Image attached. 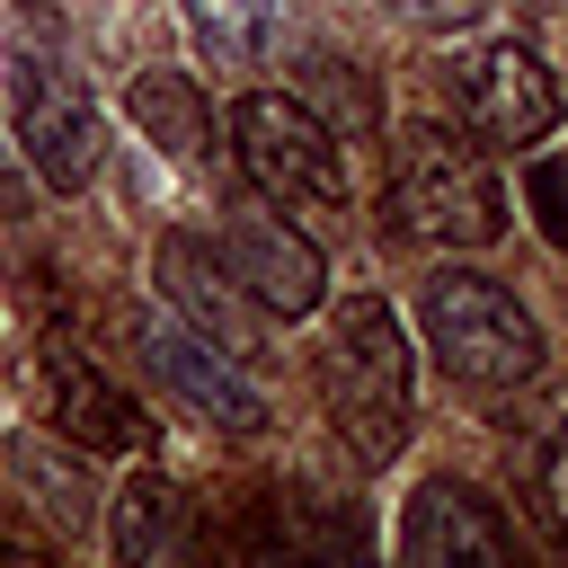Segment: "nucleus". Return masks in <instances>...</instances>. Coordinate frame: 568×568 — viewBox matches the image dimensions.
I'll list each match as a JSON object with an SVG mask.
<instances>
[{
    "label": "nucleus",
    "mask_w": 568,
    "mask_h": 568,
    "mask_svg": "<svg viewBox=\"0 0 568 568\" xmlns=\"http://www.w3.org/2000/svg\"><path fill=\"white\" fill-rule=\"evenodd\" d=\"M9 470L27 479V497H36L53 524H71V532L89 524V506H98V497H89V470H80L71 435H62V444H53V435H18V444H9Z\"/></svg>",
    "instance_id": "nucleus-14"
},
{
    "label": "nucleus",
    "mask_w": 568,
    "mask_h": 568,
    "mask_svg": "<svg viewBox=\"0 0 568 568\" xmlns=\"http://www.w3.org/2000/svg\"><path fill=\"white\" fill-rule=\"evenodd\" d=\"M390 213L435 248H488L506 231V178L470 133L417 115L390 133Z\"/></svg>",
    "instance_id": "nucleus-2"
},
{
    "label": "nucleus",
    "mask_w": 568,
    "mask_h": 568,
    "mask_svg": "<svg viewBox=\"0 0 568 568\" xmlns=\"http://www.w3.org/2000/svg\"><path fill=\"white\" fill-rule=\"evenodd\" d=\"M231 142H240V169L257 178L266 204H284V213H337L346 204L337 124H320L302 98H240Z\"/></svg>",
    "instance_id": "nucleus-5"
},
{
    "label": "nucleus",
    "mask_w": 568,
    "mask_h": 568,
    "mask_svg": "<svg viewBox=\"0 0 568 568\" xmlns=\"http://www.w3.org/2000/svg\"><path fill=\"white\" fill-rule=\"evenodd\" d=\"M222 266H231L275 320L320 311V248H311L302 231H284L275 213H231V222H222Z\"/></svg>",
    "instance_id": "nucleus-11"
},
{
    "label": "nucleus",
    "mask_w": 568,
    "mask_h": 568,
    "mask_svg": "<svg viewBox=\"0 0 568 568\" xmlns=\"http://www.w3.org/2000/svg\"><path fill=\"white\" fill-rule=\"evenodd\" d=\"M408 373H417V355H408L390 302L382 293L337 302V320L320 337V408H328L337 444L355 453V470L399 462V444H408Z\"/></svg>",
    "instance_id": "nucleus-1"
},
{
    "label": "nucleus",
    "mask_w": 568,
    "mask_h": 568,
    "mask_svg": "<svg viewBox=\"0 0 568 568\" xmlns=\"http://www.w3.org/2000/svg\"><path fill=\"white\" fill-rule=\"evenodd\" d=\"M382 9H399V18H417V27H462L479 0H382Z\"/></svg>",
    "instance_id": "nucleus-19"
},
{
    "label": "nucleus",
    "mask_w": 568,
    "mask_h": 568,
    "mask_svg": "<svg viewBox=\"0 0 568 568\" xmlns=\"http://www.w3.org/2000/svg\"><path fill=\"white\" fill-rule=\"evenodd\" d=\"M497 435H506V470H515V488L532 497V515L568 532V382L532 390Z\"/></svg>",
    "instance_id": "nucleus-12"
},
{
    "label": "nucleus",
    "mask_w": 568,
    "mask_h": 568,
    "mask_svg": "<svg viewBox=\"0 0 568 568\" xmlns=\"http://www.w3.org/2000/svg\"><path fill=\"white\" fill-rule=\"evenodd\" d=\"M524 195H532L550 248H568V160H532V169H524Z\"/></svg>",
    "instance_id": "nucleus-17"
},
{
    "label": "nucleus",
    "mask_w": 568,
    "mask_h": 568,
    "mask_svg": "<svg viewBox=\"0 0 568 568\" xmlns=\"http://www.w3.org/2000/svg\"><path fill=\"white\" fill-rule=\"evenodd\" d=\"M133 124H142V142H160L186 169L213 151V115H204V98H195L186 71H133Z\"/></svg>",
    "instance_id": "nucleus-13"
},
{
    "label": "nucleus",
    "mask_w": 568,
    "mask_h": 568,
    "mask_svg": "<svg viewBox=\"0 0 568 568\" xmlns=\"http://www.w3.org/2000/svg\"><path fill=\"white\" fill-rule=\"evenodd\" d=\"M506 550H515V532H506L497 497H479L470 479L408 488V506H399V559L444 568V559H506Z\"/></svg>",
    "instance_id": "nucleus-9"
},
{
    "label": "nucleus",
    "mask_w": 568,
    "mask_h": 568,
    "mask_svg": "<svg viewBox=\"0 0 568 568\" xmlns=\"http://www.w3.org/2000/svg\"><path fill=\"white\" fill-rule=\"evenodd\" d=\"M36 382H44V408H53V426L80 444V453H142L151 444V417L89 364V355H71V346H44L36 355Z\"/></svg>",
    "instance_id": "nucleus-10"
},
{
    "label": "nucleus",
    "mask_w": 568,
    "mask_h": 568,
    "mask_svg": "<svg viewBox=\"0 0 568 568\" xmlns=\"http://www.w3.org/2000/svg\"><path fill=\"white\" fill-rule=\"evenodd\" d=\"M444 80H453L479 142H541L559 124V80L524 44H470V53H453Z\"/></svg>",
    "instance_id": "nucleus-7"
},
{
    "label": "nucleus",
    "mask_w": 568,
    "mask_h": 568,
    "mask_svg": "<svg viewBox=\"0 0 568 568\" xmlns=\"http://www.w3.org/2000/svg\"><path fill=\"white\" fill-rule=\"evenodd\" d=\"M417 337H426V355L453 382H479V390H515V382L541 373L532 311L497 275H479V266H435L417 284Z\"/></svg>",
    "instance_id": "nucleus-3"
},
{
    "label": "nucleus",
    "mask_w": 568,
    "mask_h": 568,
    "mask_svg": "<svg viewBox=\"0 0 568 568\" xmlns=\"http://www.w3.org/2000/svg\"><path fill=\"white\" fill-rule=\"evenodd\" d=\"M178 524H186V497L169 470H133L115 488V559H160L178 541Z\"/></svg>",
    "instance_id": "nucleus-16"
},
{
    "label": "nucleus",
    "mask_w": 568,
    "mask_h": 568,
    "mask_svg": "<svg viewBox=\"0 0 568 568\" xmlns=\"http://www.w3.org/2000/svg\"><path fill=\"white\" fill-rule=\"evenodd\" d=\"M178 9H186L195 53H204V62H222V71L257 62V53H266V36H275V18H284V0H178Z\"/></svg>",
    "instance_id": "nucleus-15"
},
{
    "label": "nucleus",
    "mask_w": 568,
    "mask_h": 568,
    "mask_svg": "<svg viewBox=\"0 0 568 568\" xmlns=\"http://www.w3.org/2000/svg\"><path fill=\"white\" fill-rule=\"evenodd\" d=\"M27 213H36V178H27L18 151L0 142V222H27Z\"/></svg>",
    "instance_id": "nucleus-18"
},
{
    "label": "nucleus",
    "mask_w": 568,
    "mask_h": 568,
    "mask_svg": "<svg viewBox=\"0 0 568 568\" xmlns=\"http://www.w3.org/2000/svg\"><path fill=\"white\" fill-rule=\"evenodd\" d=\"M160 293H169V302L186 311V328L213 337L231 364H266V355H275V311H266L204 240H186V231L160 240Z\"/></svg>",
    "instance_id": "nucleus-6"
},
{
    "label": "nucleus",
    "mask_w": 568,
    "mask_h": 568,
    "mask_svg": "<svg viewBox=\"0 0 568 568\" xmlns=\"http://www.w3.org/2000/svg\"><path fill=\"white\" fill-rule=\"evenodd\" d=\"M133 337H142V364H151L195 417H213V426H231V435H257V426H266V390H257L213 337H195V328L169 320V311H142Z\"/></svg>",
    "instance_id": "nucleus-8"
},
{
    "label": "nucleus",
    "mask_w": 568,
    "mask_h": 568,
    "mask_svg": "<svg viewBox=\"0 0 568 568\" xmlns=\"http://www.w3.org/2000/svg\"><path fill=\"white\" fill-rule=\"evenodd\" d=\"M0 62H9V142L27 151V169L62 195L89 186L106 160V115H98L89 80L44 44V27H18Z\"/></svg>",
    "instance_id": "nucleus-4"
}]
</instances>
